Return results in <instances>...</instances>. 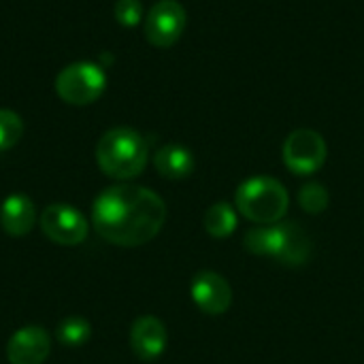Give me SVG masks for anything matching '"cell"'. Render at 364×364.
<instances>
[{
    "label": "cell",
    "mask_w": 364,
    "mask_h": 364,
    "mask_svg": "<svg viewBox=\"0 0 364 364\" xmlns=\"http://www.w3.org/2000/svg\"><path fill=\"white\" fill-rule=\"evenodd\" d=\"M166 222L164 200L149 188L119 183L100 192L92 205L96 232L119 247L149 243Z\"/></svg>",
    "instance_id": "cell-1"
},
{
    "label": "cell",
    "mask_w": 364,
    "mask_h": 364,
    "mask_svg": "<svg viewBox=\"0 0 364 364\" xmlns=\"http://www.w3.org/2000/svg\"><path fill=\"white\" fill-rule=\"evenodd\" d=\"M243 247L254 256H269L284 267H305L314 254V241L296 222L254 226L243 237Z\"/></svg>",
    "instance_id": "cell-2"
},
{
    "label": "cell",
    "mask_w": 364,
    "mask_h": 364,
    "mask_svg": "<svg viewBox=\"0 0 364 364\" xmlns=\"http://www.w3.org/2000/svg\"><path fill=\"white\" fill-rule=\"evenodd\" d=\"M147 141L141 132L128 126L107 130L96 145V162L100 171L111 179L128 181L139 177L147 166Z\"/></svg>",
    "instance_id": "cell-3"
},
{
    "label": "cell",
    "mask_w": 364,
    "mask_h": 364,
    "mask_svg": "<svg viewBox=\"0 0 364 364\" xmlns=\"http://www.w3.org/2000/svg\"><path fill=\"white\" fill-rule=\"evenodd\" d=\"M237 211L258 224V226H271L284 220L290 207L288 190L282 181L269 175H256L245 179L235 194Z\"/></svg>",
    "instance_id": "cell-4"
},
{
    "label": "cell",
    "mask_w": 364,
    "mask_h": 364,
    "mask_svg": "<svg viewBox=\"0 0 364 364\" xmlns=\"http://www.w3.org/2000/svg\"><path fill=\"white\" fill-rule=\"evenodd\" d=\"M107 87V75L96 62H73L64 66L55 77L58 96L75 107H85L96 102Z\"/></svg>",
    "instance_id": "cell-5"
},
{
    "label": "cell",
    "mask_w": 364,
    "mask_h": 364,
    "mask_svg": "<svg viewBox=\"0 0 364 364\" xmlns=\"http://www.w3.org/2000/svg\"><path fill=\"white\" fill-rule=\"evenodd\" d=\"M284 164L294 175H314L318 173L328 158L326 141L320 132L311 128H299L290 132L284 141Z\"/></svg>",
    "instance_id": "cell-6"
},
{
    "label": "cell",
    "mask_w": 364,
    "mask_h": 364,
    "mask_svg": "<svg viewBox=\"0 0 364 364\" xmlns=\"http://www.w3.org/2000/svg\"><path fill=\"white\" fill-rule=\"evenodd\" d=\"M186 23L188 15L181 2L160 0L145 15V38L158 49H168L181 38Z\"/></svg>",
    "instance_id": "cell-7"
},
{
    "label": "cell",
    "mask_w": 364,
    "mask_h": 364,
    "mask_svg": "<svg viewBox=\"0 0 364 364\" xmlns=\"http://www.w3.org/2000/svg\"><path fill=\"white\" fill-rule=\"evenodd\" d=\"M43 232L58 245H79L87 237V220L70 205H49L41 215Z\"/></svg>",
    "instance_id": "cell-8"
},
{
    "label": "cell",
    "mask_w": 364,
    "mask_h": 364,
    "mask_svg": "<svg viewBox=\"0 0 364 364\" xmlns=\"http://www.w3.org/2000/svg\"><path fill=\"white\" fill-rule=\"evenodd\" d=\"M192 301L207 316H222L232 305V288L226 277L215 271H200L190 286Z\"/></svg>",
    "instance_id": "cell-9"
},
{
    "label": "cell",
    "mask_w": 364,
    "mask_h": 364,
    "mask_svg": "<svg viewBox=\"0 0 364 364\" xmlns=\"http://www.w3.org/2000/svg\"><path fill=\"white\" fill-rule=\"evenodd\" d=\"M49 352L51 339L41 326H23L6 343V358L11 364H43Z\"/></svg>",
    "instance_id": "cell-10"
},
{
    "label": "cell",
    "mask_w": 364,
    "mask_h": 364,
    "mask_svg": "<svg viewBox=\"0 0 364 364\" xmlns=\"http://www.w3.org/2000/svg\"><path fill=\"white\" fill-rule=\"evenodd\" d=\"M166 326L156 316H141L130 328V348L136 358L151 363L166 350Z\"/></svg>",
    "instance_id": "cell-11"
},
{
    "label": "cell",
    "mask_w": 364,
    "mask_h": 364,
    "mask_svg": "<svg viewBox=\"0 0 364 364\" xmlns=\"http://www.w3.org/2000/svg\"><path fill=\"white\" fill-rule=\"evenodd\" d=\"M36 220L34 203L26 194H11L0 207V226L11 237H23L32 230Z\"/></svg>",
    "instance_id": "cell-12"
},
{
    "label": "cell",
    "mask_w": 364,
    "mask_h": 364,
    "mask_svg": "<svg viewBox=\"0 0 364 364\" xmlns=\"http://www.w3.org/2000/svg\"><path fill=\"white\" fill-rule=\"evenodd\" d=\"M154 166L164 179H186L194 173L196 160L188 147L168 143L154 154Z\"/></svg>",
    "instance_id": "cell-13"
},
{
    "label": "cell",
    "mask_w": 364,
    "mask_h": 364,
    "mask_svg": "<svg viewBox=\"0 0 364 364\" xmlns=\"http://www.w3.org/2000/svg\"><path fill=\"white\" fill-rule=\"evenodd\" d=\"M203 224H205L207 235H211L215 239H226V237H230L237 230L239 218H237V211H235L232 205H228V203H215V205H211L207 209Z\"/></svg>",
    "instance_id": "cell-14"
},
{
    "label": "cell",
    "mask_w": 364,
    "mask_h": 364,
    "mask_svg": "<svg viewBox=\"0 0 364 364\" xmlns=\"http://www.w3.org/2000/svg\"><path fill=\"white\" fill-rule=\"evenodd\" d=\"M58 341L66 348H81L87 343L90 335H92V326L87 320L83 318H66L64 322H60L58 331Z\"/></svg>",
    "instance_id": "cell-15"
},
{
    "label": "cell",
    "mask_w": 364,
    "mask_h": 364,
    "mask_svg": "<svg viewBox=\"0 0 364 364\" xmlns=\"http://www.w3.org/2000/svg\"><path fill=\"white\" fill-rule=\"evenodd\" d=\"M328 203H331L328 190L318 181H309L299 190V205L303 211L311 215H320L322 211H326Z\"/></svg>",
    "instance_id": "cell-16"
},
{
    "label": "cell",
    "mask_w": 364,
    "mask_h": 364,
    "mask_svg": "<svg viewBox=\"0 0 364 364\" xmlns=\"http://www.w3.org/2000/svg\"><path fill=\"white\" fill-rule=\"evenodd\" d=\"M21 134H23L21 117L11 109H0V151L15 147Z\"/></svg>",
    "instance_id": "cell-17"
},
{
    "label": "cell",
    "mask_w": 364,
    "mask_h": 364,
    "mask_svg": "<svg viewBox=\"0 0 364 364\" xmlns=\"http://www.w3.org/2000/svg\"><path fill=\"white\" fill-rule=\"evenodd\" d=\"M113 13L117 23H122L124 28H134L143 19V4L141 0H117Z\"/></svg>",
    "instance_id": "cell-18"
}]
</instances>
